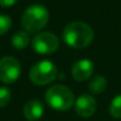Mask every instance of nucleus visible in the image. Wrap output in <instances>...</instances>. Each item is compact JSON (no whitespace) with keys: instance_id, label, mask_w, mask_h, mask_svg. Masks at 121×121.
<instances>
[{"instance_id":"20e7f679","label":"nucleus","mask_w":121,"mask_h":121,"mask_svg":"<svg viewBox=\"0 0 121 121\" xmlns=\"http://www.w3.org/2000/svg\"><path fill=\"white\" fill-rule=\"evenodd\" d=\"M58 75V69L52 61L43 60L37 62L30 71V80L34 85L43 86L53 80H55Z\"/></svg>"},{"instance_id":"0eeeda50","label":"nucleus","mask_w":121,"mask_h":121,"mask_svg":"<svg viewBox=\"0 0 121 121\" xmlns=\"http://www.w3.org/2000/svg\"><path fill=\"white\" fill-rule=\"evenodd\" d=\"M96 111V100L89 94H82L77 99L75 112L81 118H89Z\"/></svg>"},{"instance_id":"423d86ee","label":"nucleus","mask_w":121,"mask_h":121,"mask_svg":"<svg viewBox=\"0 0 121 121\" xmlns=\"http://www.w3.org/2000/svg\"><path fill=\"white\" fill-rule=\"evenodd\" d=\"M21 68L20 62L13 56H4L0 59V80L4 83H13L18 80Z\"/></svg>"},{"instance_id":"4468645a","label":"nucleus","mask_w":121,"mask_h":121,"mask_svg":"<svg viewBox=\"0 0 121 121\" xmlns=\"http://www.w3.org/2000/svg\"><path fill=\"white\" fill-rule=\"evenodd\" d=\"M11 91L7 87H0V107H5L11 101Z\"/></svg>"},{"instance_id":"7ed1b4c3","label":"nucleus","mask_w":121,"mask_h":121,"mask_svg":"<svg viewBox=\"0 0 121 121\" xmlns=\"http://www.w3.org/2000/svg\"><path fill=\"white\" fill-rule=\"evenodd\" d=\"M45 100L53 109L64 112L68 111L74 105V94L68 87L64 85H55L46 91Z\"/></svg>"},{"instance_id":"f03ea898","label":"nucleus","mask_w":121,"mask_h":121,"mask_svg":"<svg viewBox=\"0 0 121 121\" xmlns=\"http://www.w3.org/2000/svg\"><path fill=\"white\" fill-rule=\"evenodd\" d=\"M49 20V13L48 9L43 5H32L25 9L21 17V26L27 33H38L45 26L47 25Z\"/></svg>"},{"instance_id":"f257e3e1","label":"nucleus","mask_w":121,"mask_h":121,"mask_svg":"<svg viewBox=\"0 0 121 121\" xmlns=\"http://www.w3.org/2000/svg\"><path fill=\"white\" fill-rule=\"evenodd\" d=\"M64 41L73 48H85L92 43L94 39L93 28L82 21L69 22L62 33Z\"/></svg>"},{"instance_id":"1a4fd4ad","label":"nucleus","mask_w":121,"mask_h":121,"mask_svg":"<svg viewBox=\"0 0 121 121\" xmlns=\"http://www.w3.org/2000/svg\"><path fill=\"white\" fill-rule=\"evenodd\" d=\"M43 114V105L39 100H31L24 106V115L28 121L39 120Z\"/></svg>"},{"instance_id":"2eb2a0df","label":"nucleus","mask_w":121,"mask_h":121,"mask_svg":"<svg viewBox=\"0 0 121 121\" xmlns=\"http://www.w3.org/2000/svg\"><path fill=\"white\" fill-rule=\"evenodd\" d=\"M18 0H0V6L2 7H9V6H13Z\"/></svg>"},{"instance_id":"f8f14e48","label":"nucleus","mask_w":121,"mask_h":121,"mask_svg":"<svg viewBox=\"0 0 121 121\" xmlns=\"http://www.w3.org/2000/svg\"><path fill=\"white\" fill-rule=\"evenodd\" d=\"M109 113L113 118L115 119H121V94L117 95L111 105H109Z\"/></svg>"},{"instance_id":"6e6552de","label":"nucleus","mask_w":121,"mask_h":121,"mask_svg":"<svg viewBox=\"0 0 121 121\" xmlns=\"http://www.w3.org/2000/svg\"><path fill=\"white\" fill-rule=\"evenodd\" d=\"M94 71V65L91 60L88 59H82L79 60L78 62H75L73 65L72 68V77L73 79L77 81H86L87 79H89L93 74Z\"/></svg>"},{"instance_id":"9d476101","label":"nucleus","mask_w":121,"mask_h":121,"mask_svg":"<svg viewBox=\"0 0 121 121\" xmlns=\"http://www.w3.org/2000/svg\"><path fill=\"white\" fill-rule=\"evenodd\" d=\"M30 43V35L26 31H19L12 37V46L15 49H24Z\"/></svg>"},{"instance_id":"9b49d317","label":"nucleus","mask_w":121,"mask_h":121,"mask_svg":"<svg viewBox=\"0 0 121 121\" xmlns=\"http://www.w3.org/2000/svg\"><path fill=\"white\" fill-rule=\"evenodd\" d=\"M89 89L92 93L94 94H100L102 93L106 87H107V80L102 77V75H95L92 78V80L89 81V85H88Z\"/></svg>"},{"instance_id":"ddd939ff","label":"nucleus","mask_w":121,"mask_h":121,"mask_svg":"<svg viewBox=\"0 0 121 121\" xmlns=\"http://www.w3.org/2000/svg\"><path fill=\"white\" fill-rule=\"evenodd\" d=\"M12 26V19L6 14H0V35L6 34Z\"/></svg>"},{"instance_id":"39448f33","label":"nucleus","mask_w":121,"mask_h":121,"mask_svg":"<svg viewBox=\"0 0 121 121\" xmlns=\"http://www.w3.org/2000/svg\"><path fill=\"white\" fill-rule=\"evenodd\" d=\"M32 47L39 54H52L59 48V40L53 33L42 32L33 38Z\"/></svg>"}]
</instances>
